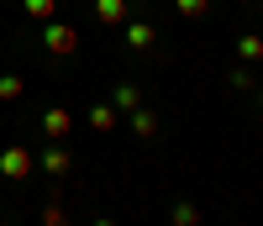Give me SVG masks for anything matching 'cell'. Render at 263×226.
I'll return each instance as SVG.
<instances>
[{
    "instance_id": "obj_7",
    "label": "cell",
    "mask_w": 263,
    "mask_h": 226,
    "mask_svg": "<svg viewBox=\"0 0 263 226\" xmlns=\"http://www.w3.org/2000/svg\"><path fill=\"white\" fill-rule=\"evenodd\" d=\"M84 121H90L95 131H116V126H121V110L105 100V105H90V116H84Z\"/></svg>"
},
{
    "instance_id": "obj_3",
    "label": "cell",
    "mask_w": 263,
    "mask_h": 226,
    "mask_svg": "<svg viewBox=\"0 0 263 226\" xmlns=\"http://www.w3.org/2000/svg\"><path fill=\"white\" fill-rule=\"evenodd\" d=\"M69 131H74V110L69 105H48V110H42V137H48V142H63Z\"/></svg>"
},
{
    "instance_id": "obj_2",
    "label": "cell",
    "mask_w": 263,
    "mask_h": 226,
    "mask_svg": "<svg viewBox=\"0 0 263 226\" xmlns=\"http://www.w3.org/2000/svg\"><path fill=\"white\" fill-rule=\"evenodd\" d=\"M32 168H37V153H32V147H21V142L0 147V179L21 184V179H32Z\"/></svg>"
},
{
    "instance_id": "obj_13",
    "label": "cell",
    "mask_w": 263,
    "mask_h": 226,
    "mask_svg": "<svg viewBox=\"0 0 263 226\" xmlns=\"http://www.w3.org/2000/svg\"><path fill=\"white\" fill-rule=\"evenodd\" d=\"M174 11H179L184 21H200V16L211 11V0H174Z\"/></svg>"
},
{
    "instance_id": "obj_1",
    "label": "cell",
    "mask_w": 263,
    "mask_h": 226,
    "mask_svg": "<svg viewBox=\"0 0 263 226\" xmlns=\"http://www.w3.org/2000/svg\"><path fill=\"white\" fill-rule=\"evenodd\" d=\"M74 48H79V32L69 27V21H58V16L42 21V53H48V58H69Z\"/></svg>"
},
{
    "instance_id": "obj_14",
    "label": "cell",
    "mask_w": 263,
    "mask_h": 226,
    "mask_svg": "<svg viewBox=\"0 0 263 226\" xmlns=\"http://www.w3.org/2000/svg\"><path fill=\"white\" fill-rule=\"evenodd\" d=\"M21 74H0V100H21Z\"/></svg>"
},
{
    "instance_id": "obj_17",
    "label": "cell",
    "mask_w": 263,
    "mask_h": 226,
    "mask_svg": "<svg viewBox=\"0 0 263 226\" xmlns=\"http://www.w3.org/2000/svg\"><path fill=\"white\" fill-rule=\"evenodd\" d=\"M90 226H116V221H90Z\"/></svg>"
},
{
    "instance_id": "obj_10",
    "label": "cell",
    "mask_w": 263,
    "mask_h": 226,
    "mask_svg": "<svg viewBox=\"0 0 263 226\" xmlns=\"http://www.w3.org/2000/svg\"><path fill=\"white\" fill-rule=\"evenodd\" d=\"M237 58H242V63H263V37L242 32V37H237Z\"/></svg>"
},
{
    "instance_id": "obj_16",
    "label": "cell",
    "mask_w": 263,
    "mask_h": 226,
    "mask_svg": "<svg viewBox=\"0 0 263 226\" xmlns=\"http://www.w3.org/2000/svg\"><path fill=\"white\" fill-rule=\"evenodd\" d=\"M232 89H242V95L253 89V95H258V84H253V69H237V74H232Z\"/></svg>"
},
{
    "instance_id": "obj_9",
    "label": "cell",
    "mask_w": 263,
    "mask_h": 226,
    "mask_svg": "<svg viewBox=\"0 0 263 226\" xmlns=\"http://www.w3.org/2000/svg\"><path fill=\"white\" fill-rule=\"evenodd\" d=\"M111 105L121 110V116H132V110L142 105V89H137V84H116V89H111Z\"/></svg>"
},
{
    "instance_id": "obj_8",
    "label": "cell",
    "mask_w": 263,
    "mask_h": 226,
    "mask_svg": "<svg viewBox=\"0 0 263 226\" xmlns=\"http://www.w3.org/2000/svg\"><path fill=\"white\" fill-rule=\"evenodd\" d=\"M95 21H105V27H126V0H95Z\"/></svg>"
},
{
    "instance_id": "obj_5",
    "label": "cell",
    "mask_w": 263,
    "mask_h": 226,
    "mask_svg": "<svg viewBox=\"0 0 263 226\" xmlns=\"http://www.w3.org/2000/svg\"><path fill=\"white\" fill-rule=\"evenodd\" d=\"M153 42H158V27H153V21H126V48L132 53H153Z\"/></svg>"
},
{
    "instance_id": "obj_11",
    "label": "cell",
    "mask_w": 263,
    "mask_h": 226,
    "mask_svg": "<svg viewBox=\"0 0 263 226\" xmlns=\"http://www.w3.org/2000/svg\"><path fill=\"white\" fill-rule=\"evenodd\" d=\"M168 226H200V205H195V200H179V205L168 211Z\"/></svg>"
},
{
    "instance_id": "obj_15",
    "label": "cell",
    "mask_w": 263,
    "mask_h": 226,
    "mask_svg": "<svg viewBox=\"0 0 263 226\" xmlns=\"http://www.w3.org/2000/svg\"><path fill=\"white\" fill-rule=\"evenodd\" d=\"M42 226H69V216H63L58 200H48V205H42Z\"/></svg>"
},
{
    "instance_id": "obj_12",
    "label": "cell",
    "mask_w": 263,
    "mask_h": 226,
    "mask_svg": "<svg viewBox=\"0 0 263 226\" xmlns=\"http://www.w3.org/2000/svg\"><path fill=\"white\" fill-rule=\"evenodd\" d=\"M21 11H27L32 21H53L58 16V0H21Z\"/></svg>"
},
{
    "instance_id": "obj_4",
    "label": "cell",
    "mask_w": 263,
    "mask_h": 226,
    "mask_svg": "<svg viewBox=\"0 0 263 226\" xmlns=\"http://www.w3.org/2000/svg\"><path fill=\"white\" fill-rule=\"evenodd\" d=\"M37 168L48 174V179H63V174L74 168V158H69V147H63V142H53V147H42V158H37Z\"/></svg>"
},
{
    "instance_id": "obj_6",
    "label": "cell",
    "mask_w": 263,
    "mask_h": 226,
    "mask_svg": "<svg viewBox=\"0 0 263 226\" xmlns=\"http://www.w3.org/2000/svg\"><path fill=\"white\" fill-rule=\"evenodd\" d=\"M158 110H147V105H137V110H132V137H142V142H153V137H158Z\"/></svg>"
}]
</instances>
